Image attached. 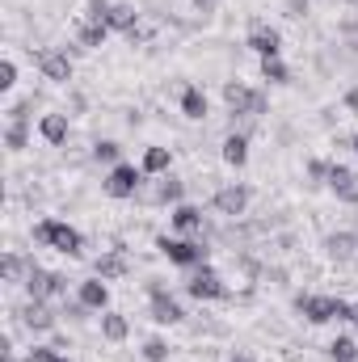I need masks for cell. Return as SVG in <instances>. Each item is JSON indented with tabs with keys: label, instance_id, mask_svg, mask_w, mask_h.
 Instances as JSON below:
<instances>
[{
	"label": "cell",
	"instance_id": "1",
	"mask_svg": "<svg viewBox=\"0 0 358 362\" xmlns=\"http://www.w3.org/2000/svg\"><path fill=\"white\" fill-rule=\"evenodd\" d=\"M34 240L55 249V253H64V257H85V236L72 223H64V219H38L34 223Z\"/></svg>",
	"mask_w": 358,
	"mask_h": 362
},
{
	"label": "cell",
	"instance_id": "2",
	"mask_svg": "<svg viewBox=\"0 0 358 362\" xmlns=\"http://www.w3.org/2000/svg\"><path fill=\"white\" fill-rule=\"evenodd\" d=\"M224 105L232 118H262L266 114V93L262 89H249L241 81H228L224 85Z\"/></svg>",
	"mask_w": 358,
	"mask_h": 362
},
{
	"label": "cell",
	"instance_id": "3",
	"mask_svg": "<svg viewBox=\"0 0 358 362\" xmlns=\"http://www.w3.org/2000/svg\"><path fill=\"white\" fill-rule=\"evenodd\" d=\"M295 312H304L308 325H329V320H346L350 303L333 295H295Z\"/></svg>",
	"mask_w": 358,
	"mask_h": 362
},
{
	"label": "cell",
	"instance_id": "4",
	"mask_svg": "<svg viewBox=\"0 0 358 362\" xmlns=\"http://www.w3.org/2000/svg\"><path fill=\"white\" fill-rule=\"evenodd\" d=\"M25 295L30 299H64L68 295V274L59 270H42V266H30V274H25Z\"/></svg>",
	"mask_w": 358,
	"mask_h": 362
},
{
	"label": "cell",
	"instance_id": "5",
	"mask_svg": "<svg viewBox=\"0 0 358 362\" xmlns=\"http://www.w3.org/2000/svg\"><path fill=\"white\" fill-rule=\"evenodd\" d=\"M144 169H135V165H127V160H118V165H110V173L101 181V189L110 194V198H135L139 189H144Z\"/></svg>",
	"mask_w": 358,
	"mask_h": 362
},
{
	"label": "cell",
	"instance_id": "6",
	"mask_svg": "<svg viewBox=\"0 0 358 362\" xmlns=\"http://www.w3.org/2000/svg\"><path fill=\"white\" fill-rule=\"evenodd\" d=\"M156 249L181 266V270H194V266H207V245H198V240H178V236H161L156 240Z\"/></svg>",
	"mask_w": 358,
	"mask_h": 362
},
{
	"label": "cell",
	"instance_id": "7",
	"mask_svg": "<svg viewBox=\"0 0 358 362\" xmlns=\"http://www.w3.org/2000/svg\"><path fill=\"white\" fill-rule=\"evenodd\" d=\"M185 295L198 303H211V299H228V286L211 266H194V274L185 278Z\"/></svg>",
	"mask_w": 358,
	"mask_h": 362
},
{
	"label": "cell",
	"instance_id": "8",
	"mask_svg": "<svg viewBox=\"0 0 358 362\" xmlns=\"http://www.w3.org/2000/svg\"><path fill=\"white\" fill-rule=\"evenodd\" d=\"M215 211L224 215V219H241L245 211H249V202H253V189L245 185V181H228V185H219L215 189Z\"/></svg>",
	"mask_w": 358,
	"mask_h": 362
},
{
	"label": "cell",
	"instance_id": "9",
	"mask_svg": "<svg viewBox=\"0 0 358 362\" xmlns=\"http://www.w3.org/2000/svg\"><path fill=\"white\" fill-rule=\"evenodd\" d=\"M13 316H17L21 329H30V333H51V329H55V312L47 308V299H25Z\"/></svg>",
	"mask_w": 358,
	"mask_h": 362
},
{
	"label": "cell",
	"instance_id": "10",
	"mask_svg": "<svg viewBox=\"0 0 358 362\" xmlns=\"http://www.w3.org/2000/svg\"><path fill=\"white\" fill-rule=\"evenodd\" d=\"M135 198H139V202H161V206H169V202H173V206H178L181 198H185V181L173 177V173H165L161 181H152L148 189H139Z\"/></svg>",
	"mask_w": 358,
	"mask_h": 362
},
{
	"label": "cell",
	"instance_id": "11",
	"mask_svg": "<svg viewBox=\"0 0 358 362\" xmlns=\"http://www.w3.org/2000/svg\"><path fill=\"white\" fill-rule=\"evenodd\" d=\"M249 51L262 55V59H278L282 55V34L274 25H266V21H253L249 25Z\"/></svg>",
	"mask_w": 358,
	"mask_h": 362
},
{
	"label": "cell",
	"instance_id": "12",
	"mask_svg": "<svg viewBox=\"0 0 358 362\" xmlns=\"http://www.w3.org/2000/svg\"><path fill=\"white\" fill-rule=\"evenodd\" d=\"M38 72H42L51 85H68V81H72V59H68V51H55V47L38 51Z\"/></svg>",
	"mask_w": 358,
	"mask_h": 362
},
{
	"label": "cell",
	"instance_id": "13",
	"mask_svg": "<svg viewBox=\"0 0 358 362\" xmlns=\"http://www.w3.org/2000/svg\"><path fill=\"white\" fill-rule=\"evenodd\" d=\"M342 202H350V206H358V173L354 169H346V165H337L333 160V169H329V181H325Z\"/></svg>",
	"mask_w": 358,
	"mask_h": 362
},
{
	"label": "cell",
	"instance_id": "14",
	"mask_svg": "<svg viewBox=\"0 0 358 362\" xmlns=\"http://www.w3.org/2000/svg\"><path fill=\"white\" fill-rule=\"evenodd\" d=\"M76 299H81L89 312H105V308H110V286H105V278H85V282H76Z\"/></svg>",
	"mask_w": 358,
	"mask_h": 362
},
{
	"label": "cell",
	"instance_id": "15",
	"mask_svg": "<svg viewBox=\"0 0 358 362\" xmlns=\"http://www.w3.org/2000/svg\"><path fill=\"white\" fill-rule=\"evenodd\" d=\"M181 114H185L190 122H202V118L211 114V101H207V93L198 89V85H185V89H181Z\"/></svg>",
	"mask_w": 358,
	"mask_h": 362
},
{
	"label": "cell",
	"instance_id": "16",
	"mask_svg": "<svg viewBox=\"0 0 358 362\" xmlns=\"http://www.w3.org/2000/svg\"><path fill=\"white\" fill-rule=\"evenodd\" d=\"M68 114H42V122H38V135L51 144V148H64L68 144Z\"/></svg>",
	"mask_w": 358,
	"mask_h": 362
},
{
	"label": "cell",
	"instance_id": "17",
	"mask_svg": "<svg viewBox=\"0 0 358 362\" xmlns=\"http://www.w3.org/2000/svg\"><path fill=\"white\" fill-rule=\"evenodd\" d=\"M101 337H105L110 346H122V341L131 337V320H127L122 312H110V308H105V312H101Z\"/></svg>",
	"mask_w": 358,
	"mask_h": 362
},
{
	"label": "cell",
	"instance_id": "18",
	"mask_svg": "<svg viewBox=\"0 0 358 362\" xmlns=\"http://www.w3.org/2000/svg\"><path fill=\"white\" fill-rule=\"evenodd\" d=\"M148 316H152L156 325H181V320H185V312H181V303L173 295H156L152 308H148Z\"/></svg>",
	"mask_w": 358,
	"mask_h": 362
},
{
	"label": "cell",
	"instance_id": "19",
	"mask_svg": "<svg viewBox=\"0 0 358 362\" xmlns=\"http://www.w3.org/2000/svg\"><path fill=\"white\" fill-rule=\"evenodd\" d=\"M325 249H329L333 262H350L358 253V232H329L325 236Z\"/></svg>",
	"mask_w": 358,
	"mask_h": 362
},
{
	"label": "cell",
	"instance_id": "20",
	"mask_svg": "<svg viewBox=\"0 0 358 362\" xmlns=\"http://www.w3.org/2000/svg\"><path fill=\"white\" fill-rule=\"evenodd\" d=\"M135 25H139V8L131 4V0H118L114 8H110V30H118V34H135Z\"/></svg>",
	"mask_w": 358,
	"mask_h": 362
},
{
	"label": "cell",
	"instance_id": "21",
	"mask_svg": "<svg viewBox=\"0 0 358 362\" xmlns=\"http://www.w3.org/2000/svg\"><path fill=\"white\" fill-rule=\"evenodd\" d=\"M169 223H173L178 232H202V206H194V202H178V206L169 211Z\"/></svg>",
	"mask_w": 358,
	"mask_h": 362
},
{
	"label": "cell",
	"instance_id": "22",
	"mask_svg": "<svg viewBox=\"0 0 358 362\" xmlns=\"http://www.w3.org/2000/svg\"><path fill=\"white\" fill-rule=\"evenodd\" d=\"M219 156H224V165L245 169V165H249V135H228L224 148H219Z\"/></svg>",
	"mask_w": 358,
	"mask_h": 362
},
{
	"label": "cell",
	"instance_id": "23",
	"mask_svg": "<svg viewBox=\"0 0 358 362\" xmlns=\"http://www.w3.org/2000/svg\"><path fill=\"white\" fill-rule=\"evenodd\" d=\"M169 165H173V152H169V148H161V144H156V148H148V152H144V160H139V169H144L148 177H165V173H169Z\"/></svg>",
	"mask_w": 358,
	"mask_h": 362
},
{
	"label": "cell",
	"instance_id": "24",
	"mask_svg": "<svg viewBox=\"0 0 358 362\" xmlns=\"http://www.w3.org/2000/svg\"><path fill=\"white\" fill-rule=\"evenodd\" d=\"M93 270H97V278H105V282H110V278H122V274H127V253H122V249H110L105 257L93 262Z\"/></svg>",
	"mask_w": 358,
	"mask_h": 362
},
{
	"label": "cell",
	"instance_id": "25",
	"mask_svg": "<svg viewBox=\"0 0 358 362\" xmlns=\"http://www.w3.org/2000/svg\"><path fill=\"white\" fill-rule=\"evenodd\" d=\"M30 266H34V262H25L21 253H4V257H0V274H4V282H25Z\"/></svg>",
	"mask_w": 358,
	"mask_h": 362
},
{
	"label": "cell",
	"instance_id": "26",
	"mask_svg": "<svg viewBox=\"0 0 358 362\" xmlns=\"http://www.w3.org/2000/svg\"><path fill=\"white\" fill-rule=\"evenodd\" d=\"M4 148L8 152H25L30 148V122H8L4 127Z\"/></svg>",
	"mask_w": 358,
	"mask_h": 362
},
{
	"label": "cell",
	"instance_id": "27",
	"mask_svg": "<svg viewBox=\"0 0 358 362\" xmlns=\"http://www.w3.org/2000/svg\"><path fill=\"white\" fill-rule=\"evenodd\" d=\"M329 358L333 362H358V341L354 337H346V333L333 337V341H329Z\"/></svg>",
	"mask_w": 358,
	"mask_h": 362
},
{
	"label": "cell",
	"instance_id": "28",
	"mask_svg": "<svg viewBox=\"0 0 358 362\" xmlns=\"http://www.w3.org/2000/svg\"><path fill=\"white\" fill-rule=\"evenodd\" d=\"M262 81H270V85H291V68L282 64V55L278 59H262Z\"/></svg>",
	"mask_w": 358,
	"mask_h": 362
},
{
	"label": "cell",
	"instance_id": "29",
	"mask_svg": "<svg viewBox=\"0 0 358 362\" xmlns=\"http://www.w3.org/2000/svg\"><path fill=\"white\" fill-rule=\"evenodd\" d=\"M118 156H122V144L118 139H97L93 144V160L97 165H118Z\"/></svg>",
	"mask_w": 358,
	"mask_h": 362
},
{
	"label": "cell",
	"instance_id": "30",
	"mask_svg": "<svg viewBox=\"0 0 358 362\" xmlns=\"http://www.w3.org/2000/svg\"><path fill=\"white\" fill-rule=\"evenodd\" d=\"M76 38H81V47H89V51H93V47H105V38H110V25H93V21H85Z\"/></svg>",
	"mask_w": 358,
	"mask_h": 362
},
{
	"label": "cell",
	"instance_id": "31",
	"mask_svg": "<svg viewBox=\"0 0 358 362\" xmlns=\"http://www.w3.org/2000/svg\"><path fill=\"white\" fill-rule=\"evenodd\" d=\"M144 362H169V341L165 337H148L144 341Z\"/></svg>",
	"mask_w": 358,
	"mask_h": 362
},
{
	"label": "cell",
	"instance_id": "32",
	"mask_svg": "<svg viewBox=\"0 0 358 362\" xmlns=\"http://www.w3.org/2000/svg\"><path fill=\"white\" fill-rule=\"evenodd\" d=\"M110 0H89V8H85V21H93V25H110Z\"/></svg>",
	"mask_w": 358,
	"mask_h": 362
},
{
	"label": "cell",
	"instance_id": "33",
	"mask_svg": "<svg viewBox=\"0 0 358 362\" xmlns=\"http://www.w3.org/2000/svg\"><path fill=\"white\" fill-rule=\"evenodd\" d=\"M64 354L55 350V346H34V350H25V358L21 362H59Z\"/></svg>",
	"mask_w": 358,
	"mask_h": 362
},
{
	"label": "cell",
	"instance_id": "34",
	"mask_svg": "<svg viewBox=\"0 0 358 362\" xmlns=\"http://www.w3.org/2000/svg\"><path fill=\"white\" fill-rule=\"evenodd\" d=\"M17 85V64L13 59H0V93H8Z\"/></svg>",
	"mask_w": 358,
	"mask_h": 362
},
{
	"label": "cell",
	"instance_id": "35",
	"mask_svg": "<svg viewBox=\"0 0 358 362\" xmlns=\"http://www.w3.org/2000/svg\"><path fill=\"white\" fill-rule=\"evenodd\" d=\"M329 169H333L329 160H308V177L312 181H329Z\"/></svg>",
	"mask_w": 358,
	"mask_h": 362
},
{
	"label": "cell",
	"instance_id": "36",
	"mask_svg": "<svg viewBox=\"0 0 358 362\" xmlns=\"http://www.w3.org/2000/svg\"><path fill=\"white\" fill-rule=\"evenodd\" d=\"M282 4H287V17H295V21L308 17V8H312V0H282Z\"/></svg>",
	"mask_w": 358,
	"mask_h": 362
},
{
	"label": "cell",
	"instance_id": "37",
	"mask_svg": "<svg viewBox=\"0 0 358 362\" xmlns=\"http://www.w3.org/2000/svg\"><path fill=\"white\" fill-rule=\"evenodd\" d=\"M85 312H89V308H85L81 299H72V303H64V312H59V316H68V320H85Z\"/></svg>",
	"mask_w": 358,
	"mask_h": 362
},
{
	"label": "cell",
	"instance_id": "38",
	"mask_svg": "<svg viewBox=\"0 0 358 362\" xmlns=\"http://www.w3.org/2000/svg\"><path fill=\"white\" fill-rule=\"evenodd\" d=\"M342 105H346V110H350V114L358 118V85H350V89H346V97H342Z\"/></svg>",
	"mask_w": 358,
	"mask_h": 362
},
{
	"label": "cell",
	"instance_id": "39",
	"mask_svg": "<svg viewBox=\"0 0 358 362\" xmlns=\"http://www.w3.org/2000/svg\"><path fill=\"white\" fill-rule=\"evenodd\" d=\"M148 295H152V299H156V295H169V286H165L161 278H148Z\"/></svg>",
	"mask_w": 358,
	"mask_h": 362
},
{
	"label": "cell",
	"instance_id": "40",
	"mask_svg": "<svg viewBox=\"0 0 358 362\" xmlns=\"http://www.w3.org/2000/svg\"><path fill=\"white\" fill-rule=\"evenodd\" d=\"M215 4H219V0H194V8H198V13H211Z\"/></svg>",
	"mask_w": 358,
	"mask_h": 362
},
{
	"label": "cell",
	"instance_id": "41",
	"mask_svg": "<svg viewBox=\"0 0 358 362\" xmlns=\"http://www.w3.org/2000/svg\"><path fill=\"white\" fill-rule=\"evenodd\" d=\"M346 320H350V325H358V303H350V312H346Z\"/></svg>",
	"mask_w": 358,
	"mask_h": 362
},
{
	"label": "cell",
	"instance_id": "42",
	"mask_svg": "<svg viewBox=\"0 0 358 362\" xmlns=\"http://www.w3.org/2000/svg\"><path fill=\"white\" fill-rule=\"evenodd\" d=\"M232 362H253V358H245V354H236V358H232Z\"/></svg>",
	"mask_w": 358,
	"mask_h": 362
},
{
	"label": "cell",
	"instance_id": "43",
	"mask_svg": "<svg viewBox=\"0 0 358 362\" xmlns=\"http://www.w3.org/2000/svg\"><path fill=\"white\" fill-rule=\"evenodd\" d=\"M350 148H354V152H358V135H354V144H350Z\"/></svg>",
	"mask_w": 358,
	"mask_h": 362
},
{
	"label": "cell",
	"instance_id": "44",
	"mask_svg": "<svg viewBox=\"0 0 358 362\" xmlns=\"http://www.w3.org/2000/svg\"><path fill=\"white\" fill-rule=\"evenodd\" d=\"M59 362H72V358H59Z\"/></svg>",
	"mask_w": 358,
	"mask_h": 362
}]
</instances>
